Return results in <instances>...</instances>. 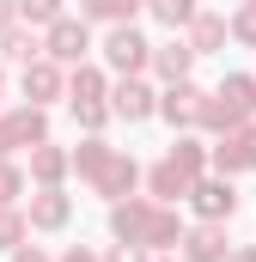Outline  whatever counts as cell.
I'll use <instances>...</instances> for the list:
<instances>
[{"label": "cell", "mask_w": 256, "mask_h": 262, "mask_svg": "<svg viewBox=\"0 0 256 262\" xmlns=\"http://www.w3.org/2000/svg\"><path fill=\"white\" fill-rule=\"evenodd\" d=\"M25 213H31V232H61L67 220H73V195L67 189H37V195L25 201Z\"/></svg>", "instance_id": "15"}, {"label": "cell", "mask_w": 256, "mask_h": 262, "mask_svg": "<svg viewBox=\"0 0 256 262\" xmlns=\"http://www.w3.org/2000/svg\"><path fill=\"white\" fill-rule=\"evenodd\" d=\"M140 6L146 0H79V18H92V25H134Z\"/></svg>", "instance_id": "21"}, {"label": "cell", "mask_w": 256, "mask_h": 262, "mask_svg": "<svg viewBox=\"0 0 256 262\" xmlns=\"http://www.w3.org/2000/svg\"><path fill=\"white\" fill-rule=\"evenodd\" d=\"M18 18H25V25H37V31H49V25L67 18V12H61V0H18Z\"/></svg>", "instance_id": "24"}, {"label": "cell", "mask_w": 256, "mask_h": 262, "mask_svg": "<svg viewBox=\"0 0 256 262\" xmlns=\"http://www.w3.org/2000/svg\"><path fill=\"white\" fill-rule=\"evenodd\" d=\"M140 183H146V171L134 165V152H110V165L92 177V189H98L104 201H128L134 189H140Z\"/></svg>", "instance_id": "11"}, {"label": "cell", "mask_w": 256, "mask_h": 262, "mask_svg": "<svg viewBox=\"0 0 256 262\" xmlns=\"http://www.w3.org/2000/svg\"><path fill=\"white\" fill-rule=\"evenodd\" d=\"M25 183H31V177H25V165H12V159H0V207H12V201L25 195Z\"/></svg>", "instance_id": "25"}, {"label": "cell", "mask_w": 256, "mask_h": 262, "mask_svg": "<svg viewBox=\"0 0 256 262\" xmlns=\"http://www.w3.org/2000/svg\"><path fill=\"white\" fill-rule=\"evenodd\" d=\"M177 256L183 262H232V238H226L220 220H195L183 232V244H177Z\"/></svg>", "instance_id": "9"}, {"label": "cell", "mask_w": 256, "mask_h": 262, "mask_svg": "<svg viewBox=\"0 0 256 262\" xmlns=\"http://www.w3.org/2000/svg\"><path fill=\"white\" fill-rule=\"evenodd\" d=\"M201 110H207V92H201L195 79H177V85H165V92H159V116H165L177 134L201 128Z\"/></svg>", "instance_id": "6"}, {"label": "cell", "mask_w": 256, "mask_h": 262, "mask_svg": "<svg viewBox=\"0 0 256 262\" xmlns=\"http://www.w3.org/2000/svg\"><path fill=\"white\" fill-rule=\"evenodd\" d=\"M110 116H116L110 104H79V110H73V122H79L86 134H104V122H110Z\"/></svg>", "instance_id": "27"}, {"label": "cell", "mask_w": 256, "mask_h": 262, "mask_svg": "<svg viewBox=\"0 0 256 262\" xmlns=\"http://www.w3.org/2000/svg\"><path fill=\"white\" fill-rule=\"evenodd\" d=\"M189 213H195V220H220V226H226V220L238 213V189H232V177L207 171V177L189 189Z\"/></svg>", "instance_id": "7"}, {"label": "cell", "mask_w": 256, "mask_h": 262, "mask_svg": "<svg viewBox=\"0 0 256 262\" xmlns=\"http://www.w3.org/2000/svg\"><path fill=\"white\" fill-rule=\"evenodd\" d=\"M195 43V55H220L226 49V37H232V18H220V12H195V25L183 31Z\"/></svg>", "instance_id": "17"}, {"label": "cell", "mask_w": 256, "mask_h": 262, "mask_svg": "<svg viewBox=\"0 0 256 262\" xmlns=\"http://www.w3.org/2000/svg\"><path fill=\"white\" fill-rule=\"evenodd\" d=\"M0 92H6V67H0Z\"/></svg>", "instance_id": "33"}, {"label": "cell", "mask_w": 256, "mask_h": 262, "mask_svg": "<svg viewBox=\"0 0 256 262\" xmlns=\"http://www.w3.org/2000/svg\"><path fill=\"white\" fill-rule=\"evenodd\" d=\"M104 262H153V250H140V244H110Z\"/></svg>", "instance_id": "28"}, {"label": "cell", "mask_w": 256, "mask_h": 262, "mask_svg": "<svg viewBox=\"0 0 256 262\" xmlns=\"http://www.w3.org/2000/svg\"><path fill=\"white\" fill-rule=\"evenodd\" d=\"M67 177H73V152H67V146H55V140L31 146V183H37V189H61Z\"/></svg>", "instance_id": "13"}, {"label": "cell", "mask_w": 256, "mask_h": 262, "mask_svg": "<svg viewBox=\"0 0 256 262\" xmlns=\"http://www.w3.org/2000/svg\"><path fill=\"white\" fill-rule=\"evenodd\" d=\"M61 262H104V256H92V250H86V244H73V250H67Z\"/></svg>", "instance_id": "31"}, {"label": "cell", "mask_w": 256, "mask_h": 262, "mask_svg": "<svg viewBox=\"0 0 256 262\" xmlns=\"http://www.w3.org/2000/svg\"><path fill=\"white\" fill-rule=\"evenodd\" d=\"M43 140H49V110H37V104L0 110V159L31 152V146H43Z\"/></svg>", "instance_id": "3"}, {"label": "cell", "mask_w": 256, "mask_h": 262, "mask_svg": "<svg viewBox=\"0 0 256 262\" xmlns=\"http://www.w3.org/2000/svg\"><path fill=\"white\" fill-rule=\"evenodd\" d=\"M195 61H201V55H195V43H189V37H171V43H153V73H159L165 85L189 79V73H195Z\"/></svg>", "instance_id": "14"}, {"label": "cell", "mask_w": 256, "mask_h": 262, "mask_svg": "<svg viewBox=\"0 0 256 262\" xmlns=\"http://www.w3.org/2000/svg\"><path fill=\"white\" fill-rule=\"evenodd\" d=\"M183 220H177V207L171 201H153V195H128V201H110V238L116 244H140V250H153V256H165V250H177L183 244Z\"/></svg>", "instance_id": "1"}, {"label": "cell", "mask_w": 256, "mask_h": 262, "mask_svg": "<svg viewBox=\"0 0 256 262\" xmlns=\"http://www.w3.org/2000/svg\"><path fill=\"white\" fill-rule=\"evenodd\" d=\"M232 43L256 49V0H238V12H232Z\"/></svg>", "instance_id": "26"}, {"label": "cell", "mask_w": 256, "mask_h": 262, "mask_svg": "<svg viewBox=\"0 0 256 262\" xmlns=\"http://www.w3.org/2000/svg\"><path fill=\"white\" fill-rule=\"evenodd\" d=\"M214 171L220 177H250L256 171V122H244V128L214 140Z\"/></svg>", "instance_id": "8"}, {"label": "cell", "mask_w": 256, "mask_h": 262, "mask_svg": "<svg viewBox=\"0 0 256 262\" xmlns=\"http://www.w3.org/2000/svg\"><path fill=\"white\" fill-rule=\"evenodd\" d=\"M43 55L61 67H79L92 55V18H55L49 31H43Z\"/></svg>", "instance_id": "5"}, {"label": "cell", "mask_w": 256, "mask_h": 262, "mask_svg": "<svg viewBox=\"0 0 256 262\" xmlns=\"http://www.w3.org/2000/svg\"><path fill=\"white\" fill-rule=\"evenodd\" d=\"M153 262H183V256H153Z\"/></svg>", "instance_id": "32"}, {"label": "cell", "mask_w": 256, "mask_h": 262, "mask_svg": "<svg viewBox=\"0 0 256 262\" xmlns=\"http://www.w3.org/2000/svg\"><path fill=\"white\" fill-rule=\"evenodd\" d=\"M110 152H116V146H110L104 134H86V140L73 146V177H79V183H92V177L110 165Z\"/></svg>", "instance_id": "20"}, {"label": "cell", "mask_w": 256, "mask_h": 262, "mask_svg": "<svg viewBox=\"0 0 256 262\" xmlns=\"http://www.w3.org/2000/svg\"><path fill=\"white\" fill-rule=\"evenodd\" d=\"M0 61H18V67L43 61V37H37V25H12V31L0 37Z\"/></svg>", "instance_id": "19"}, {"label": "cell", "mask_w": 256, "mask_h": 262, "mask_svg": "<svg viewBox=\"0 0 256 262\" xmlns=\"http://www.w3.org/2000/svg\"><path fill=\"white\" fill-rule=\"evenodd\" d=\"M79 104H110V73L92 61L67 67V110H79Z\"/></svg>", "instance_id": "16"}, {"label": "cell", "mask_w": 256, "mask_h": 262, "mask_svg": "<svg viewBox=\"0 0 256 262\" xmlns=\"http://www.w3.org/2000/svg\"><path fill=\"white\" fill-rule=\"evenodd\" d=\"M244 122H256V73H226L214 92H207V110H201V128L214 134H232L244 128Z\"/></svg>", "instance_id": "2"}, {"label": "cell", "mask_w": 256, "mask_h": 262, "mask_svg": "<svg viewBox=\"0 0 256 262\" xmlns=\"http://www.w3.org/2000/svg\"><path fill=\"white\" fill-rule=\"evenodd\" d=\"M232 262H238V256H232Z\"/></svg>", "instance_id": "34"}, {"label": "cell", "mask_w": 256, "mask_h": 262, "mask_svg": "<svg viewBox=\"0 0 256 262\" xmlns=\"http://www.w3.org/2000/svg\"><path fill=\"white\" fill-rule=\"evenodd\" d=\"M189 189H195V183L171 165V159H159V165L146 171V195H153V201H189Z\"/></svg>", "instance_id": "18"}, {"label": "cell", "mask_w": 256, "mask_h": 262, "mask_svg": "<svg viewBox=\"0 0 256 262\" xmlns=\"http://www.w3.org/2000/svg\"><path fill=\"white\" fill-rule=\"evenodd\" d=\"M146 12H153L159 25H171V31H189L201 6H195V0H146Z\"/></svg>", "instance_id": "23"}, {"label": "cell", "mask_w": 256, "mask_h": 262, "mask_svg": "<svg viewBox=\"0 0 256 262\" xmlns=\"http://www.w3.org/2000/svg\"><path fill=\"white\" fill-rule=\"evenodd\" d=\"M104 61H110L116 79H134V73L153 67V43H146L134 25H110V37H104Z\"/></svg>", "instance_id": "4"}, {"label": "cell", "mask_w": 256, "mask_h": 262, "mask_svg": "<svg viewBox=\"0 0 256 262\" xmlns=\"http://www.w3.org/2000/svg\"><path fill=\"white\" fill-rule=\"evenodd\" d=\"M12 25H25V18H18V0H0V37H6Z\"/></svg>", "instance_id": "30"}, {"label": "cell", "mask_w": 256, "mask_h": 262, "mask_svg": "<svg viewBox=\"0 0 256 262\" xmlns=\"http://www.w3.org/2000/svg\"><path fill=\"white\" fill-rule=\"evenodd\" d=\"M18 85H25V104L49 110L55 98H67V67L43 55V61H31V67H25V79H18Z\"/></svg>", "instance_id": "10"}, {"label": "cell", "mask_w": 256, "mask_h": 262, "mask_svg": "<svg viewBox=\"0 0 256 262\" xmlns=\"http://www.w3.org/2000/svg\"><path fill=\"white\" fill-rule=\"evenodd\" d=\"M110 110L122 116V122H146V116H159V92L134 73V79H116L110 85Z\"/></svg>", "instance_id": "12"}, {"label": "cell", "mask_w": 256, "mask_h": 262, "mask_svg": "<svg viewBox=\"0 0 256 262\" xmlns=\"http://www.w3.org/2000/svg\"><path fill=\"white\" fill-rule=\"evenodd\" d=\"M25 238H31V213H25L18 201H12V207H0V250L12 256V250H18Z\"/></svg>", "instance_id": "22"}, {"label": "cell", "mask_w": 256, "mask_h": 262, "mask_svg": "<svg viewBox=\"0 0 256 262\" xmlns=\"http://www.w3.org/2000/svg\"><path fill=\"white\" fill-rule=\"evenodd\" d=\"M12 262H61V256H49L43 244H18V250H12Z\"/></svg>", "instance_id": "29"}]
</instances>
